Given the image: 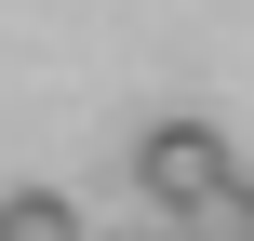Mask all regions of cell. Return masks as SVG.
Returning a JSON list of instances; mask_svg holds the SVG:
<instances>
[{
	"label": "cell",
	"instance_id": "2",
	"mask_svg": "<svg viewBox=\"0 0 254 241\" xmlns=\"http://www.w3.org/2000/svg\"><path fill=\"white\" fill-rule=\"evenodd\" d=\"M0 241H80V215H67L54 188H13V201H0Z\"/></svg>",
	"mask_w": 254,
	"mask_h": 241
},
{
	"label": "cell",
	"instance_id": "1",
	"mask_svg": "<svg viewBox=\"0 0 254 241\" xmlns=\"http://www.w3.org/2000/svg\"><path fill=\"white\" fill-rule=\"evenodd\" d=\"M134 188H147L161 215H188V228H201L214 201H241L254 174H241V161H228V134H214V121H161V134L134 148Z\"/></svg>",
	"mask_w": 254,
	"mask_h": 241
}]
</instances>
